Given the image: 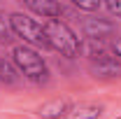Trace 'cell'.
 Masks as SVG:
<instances>
[{
	"instance_id": "cell-4",
	"label": "cell",
	"mask_w": 121,
	"mask_h": 119,
	"mask_svg": "<svg viewBox=\"0 0 121 119\" xmlns=\"http://www.w3.org/2000/svg\"><path fill=\"white\" fill-rule=\"evenodd\" d=\"M89 70L93 77L98 79H119L121 77V61L107 51L103 47H98L91 42V51H89Z\"/></svg>"
},
{
	"instance_id": "cell-13",
	"label": "cell",
	"mask_w": 121,
	"mask_h": 119,
	"mask_svg": "<svg viewBox=\"0 0 121 119\" xmlns=\"http://www.w3.org/2000/svg\"><path fill=\"white\" fill-rule=\"evenodd\" d=\"M109 51H112V54H114V56L121 61V37H117V40L109 45Z\"/></svg>"
},
{
	"instance_id": "cell-11",
	"label": "cell",
	"mask_w": 121,
	"mask_h": 119,
	"mask_svg": "<svg viewBox=\"0 0 121 119\" xmlns=\"http://www.w3.org/2000/svg\"><path fill=\"white\" fill-rule=\"evenodd\" d=\"M72 5H75L77 9H84V12H98L103 7L100 0H72Z\"/></svg>"
},
{
	"instance_id": "cell-12",
	"label": "cell",
	"mask_w": 121,
	"mask_h": 119,
	"mask_svg": "<svg viewBox=\"0 0 121 119\" xmlns=\"http://www.w3.org/2000/svg\"><path fill=\"white\" fill-rule=\"evenodd\" d=\"M105 7H107L109 14H114V16H119V19H121V0H107Z\"/></svg>"
},
{
	"instance_id": "cell-5",
	"label": "cell",
	"mask_w": 121,
	"mask_h": 119,
	"mask_svg": "<svg viewBox=\"0 0 121 119\" xmlns=\"http://www.w3.org/2000/svg\"><path fill=\"white\" fill-rule=\"evenodd\" d=\"M84 33H86V37H91V42H103L117 33V26L109 19H86Z\"/></svg>"
},
{
	"instance_id": "cell-2",
	"label": "cell",
	"mask_w": 121,
	"mask_h": 119,
	"mask_svg": "<svg viewBox=\"0 0 121 119\" xmlns=\"http://www.w3.org/2000/svg\"><path fill=\"white\" fill-rule=\"evenodd\" d=\"M12 63L26 79L35 82V84H44L49 79V68H47L44 59L40 56L37 49H33L28 45H16L12 49Z\"/></svg>"
},
{
	"instance_id": "cell-1",
	"label": "cell",
	"mask_w": 121,
	"mask_h": 119,
	"mask_svg": "<svg viewBox=\"0 0 121 119\" xmlns=\"http://www.w3.org/2000/svg\"><path fill=\"white\" fill-rule=\"evenodd\" d=\"M44 37L49 42V49L58 51L68 59H75L82 51V40L77 37V33L65 21H58V19H51L44 23Z\"/></svg>"
},
{
	"instance_id": "cell-9",
	"label": "cell",
	"mask_w": 121,
	"mask_h": 119,
	"mask_svg": "<svg viewBox=\"0 0 121 119\" xmlns=\"http://www.w3.org/2000/svg\"><path fill=\"white\" fill-rule=\"evenodd\" d=\"M19 70H16V65L12 63V61L2 59L0 56V82L2 84H7V87H14L16 82H19Z\"/></svg>"
},
{
	"instance_id": "cell-10",
	"label": "cell",
	"mask_w": 121,
	"mask_h": 119,
	"mask_svg": "<svg viewBox=\"0 0 121 119\" xmlns=\"http://www.w3.org/2000/svg\"><path fill=\"white\" fill-rule=\"evenodd\" d=\"M12 40H14V33L9 26V16L0 9V45H9Z\"/></svg>"
},
{
	"instance_id": "cell-14",
	"label": "cell",
	"mask_w": 121,
	"mask_h": 119,
	"mask_svg": "<svg viewBox=\"0 0 121 119\" xmlns=\"http://www.w3.org/2000/svg\"><path fill=\"white\" fill-rule=\"evenodd\" d=\"M117 119H121V117H117Z\"/></svg>"
},
{
	"instance_id": "cell-6",
	"label": "cell",
	"mask_w": 121,
	"mask_h": 119,
	"mask_svg": "<svg viewBox=\"0 0 121 119\" xmlns=\"http://www.w3.org/2000/svg\"><path fill=\"white\" fill-rule=\"evenodd\" d=\"M23 7H28L33 14H40L44 19H58L65 9L58 0H23Z\"/></svg>"
},
{
	"instance_id": "cell-3",
	"label": "cell",
	"mask_w": 121,
	"mask_h": 119,
	"mask_svg": "<svg viewBox=\"0 0 121 119\" xmlns=\"http://www.w3.org/2000/svg\"><path fill=\"white\" fill-rule=\"evenodd\" d=\"M9 26H12V33H14L16 37L23 40V45L33 47V49H37V47L49 49V42H47V37H44V26L37 23L33 16L14 12V14H9Z\"/></svg>"
},
{
	"instance_id": "cell-7",
	"label": "cell",
	"mask_w": 121,
	"mask_h": 119,
	"mask_svg": "<svg viewBox=\"0 0 121 119\" xmlns=\"http://www.w3.org/2000/svg\"><path fill=\"white\" fill-rule=\"evenodd\" d=\"M72 110V105L68 98H54L49 103H42L37 107V114L42 119H60V117H68V112Z\"/></svg>"
},
{
	"instance_id": "cell-8",
	"label": "cell",
	"mask_w": 121,
	"mask_h": 119,
	"mask_svg": "<svg viewBox=\"0 0 121 119\" xmlns=\"http://www.w3.org/2000/svg\"><path fill=\"white\" fill-rule=\"evenodd\" d=\"M100 114H103V105L82 103V105H72V110L68 112L65 119H98Z\"/></svg>"
}]
</instances>
